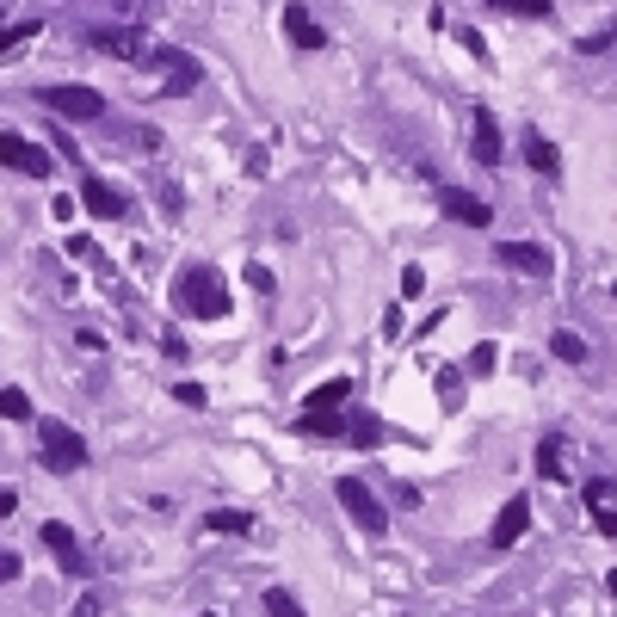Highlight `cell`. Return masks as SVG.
Segmentation results:
<instances>
[{
    "instance_id": "52a82bcc",
    "label": "cell",
    "mask_w": 617,
    "mask_h": 617,
    "mask_svg": "<svg viewBox=\"0 0 617 617\" xmlns=\"http://www.w3.org/2000/svg\"><path fill=\"white\" fill-rule=\"evenodd\" d=\"M525 531H531V494H513V500H506L500 513H494L488 543H494V550H513V543H519Z\"/></svg>"
},
{
    "instance_id": "30bf717a",
    "label": "cell",
    "mask_w": 617,
    "mask_h": 617,
    "mask_svg": "<svg viewBox=\"0 0 617 617\" xmlns=\"http://www.w3.org/2000/svg\"><path fill=\"white\" fill-rule=\"evenodd\" d=\"M278 19H284V38L297 44V50H309V56H315V50H328V31L315 25V13L303 7V0H284V13H278Z\"/></svg>"
},
{
    "instance_id": "2e32d148",
    "label": "cell",
    "mask_w": 617,
    "mask_h": 617,
    "mask_svg": "<svg viewBox=\"0 0 617 617\" xmlns=\"http://www.w3.org/2000/svg\"><path fill=\"white\" fill-rule=\"evenodd\" d=\"M587 513H593V525L605 531V537H617V506H611V482H587Z\"/></svg>"
},
{
    "instance_id": "7a4b0ae2",
    "label": "cell",
    "mask_w": 617,
    "mask_h": 617,
    "mask_svg": "<svg viewBox=\"0 0 617 617\" xmlns=\"http://www.w3.org/2000/svg\"><path fill=\"white\" fill-rule=\"evenodd\" d=\"M38 439H44V469L50 476H75L87 463V439L68 420H38Z\"/></svg>"
},
{
    "instance_id": "836d02e7",
    "label": "cell",
    "mask_w": 617,
    "mask_h": 617,
    "mask_svg": "<svg viewBox=\"0 0 617 617\" xmlns=\"http://www.w3.org/2000/svg\"><path fill=\"white\" fill-rule=\"evenodd\" d=\"M247 284H253V290H266V297H272V290H278V284H272V272H266V266H247Z\"/></svg>"
},
{
    "instance_id": "5b68a950",
    "label": "cell",
    "mask_w": 617,
    "mask_h": 617,
    "mask_svg": "<svg viewBox=\"0 0 617 617\" xmlns=\"http://www.w3.org/2000/svg\"><path fill=\"white\" fill-rule=\"evenodd\" d=\"M38 99L50 105L56 118H75V124H93V118H105V99H99L93 87H81V81H75V87H44Z\"/></svg>"
},
{
    "instance_id": "484cf974",
    "label": "cell",
    "mask_w": 617,
    "mask_h": 617,
    "mask_svg": "<svg viewBox=\"0 0 617 617\" xmlns=\"http://www.w3.org/2000/svg\"><path fill=\"white\" fill-rule=\"evenodd\" d=\"M303 432L309 439H340V414H303Z\"/></svg>"
},
{
    "instance_id": "f1b7e54d",
    "label": "cell",
    "mask_w": 617,
    "mask_h": 617,
    "mask_svg": "<svg viewBox=\"0 0 617 617\" xmlns=\"http://www.w3.org/2000/svg\"><path fill=\"white\" fill-rule=\"evenodd\" d=\"M402 297H408V303L426 297V272H420V266H402Z\"/></svg>"
},
{
    "instance_id": "d6a6232c",
    "label": "cell",
    "mask_w": 617,
    "mask_h": 617,
    "mask_svg": "<svg viewBox=\"0 0 617 617\" xmlns=\"http://www.w3.org/2000/svg\"><path fill=\"white\" fill-rule=\"evenodd\" d=\"M19 568H25V562H19L13 550H0V587H7V580H19Z\"/></svg>"
},
{
    "instance_id": "4fadbf2b",
    "label": "cell",
    "mask_w": 617,
    "mask_h": 617,
    "mask_svg": "<svg viewBox=\"0 0 617 617\" xmlns=\"http://www.w3.org/2000/svg\"><path fill=\"white\" fill-rule=\"evenodd\" d=\"M439 204H445V216H457V223H469V229H488V223H494V210H488L482 198L457 192V186H445V192H439Z\"/></svg>"
},
{
    "instance_id": "ffe728a7",
    "label": "cell",
    "mask_w": 617,
    "mask_h": 617,
    "mask_svg": "<svg viewBox=\"0 0 617 617\" xmlns=\"http://www.w3.org/2000/svg\"><path fill=\"white\" fill-rule=\"evenodd\" d=\"M266 617H309L290 587H266Z\"/></svg>"
},
{
    "instance_id": "7c38bea8",
    "label": "cell",
    "mask_w": 617,
    "mask_h": 617,
    "mask_svg": "<svg viewBox=\"0 0 617 617\" xmlns=\"http://www.w3.org/2000/svg\"><path fill=\"white\" fill-rule=\"evenodd\" d=\"M87 44L99 50V56H142V31H130V25H87Z\"/></svg>"
},
{
    "instance_id": "83f0119b",
    "label": "cell",
    "mask_w": 617,
    "mask_h": 617,
    "mask_svg": "<svg viewBox=\"0 0 617 617\" xmlns=\"http://www.w3.org/2000/svg\"><path fill=\"white\" fill-rule=\"evenodd\" d=\"M173 402H179V408H204L210 395H204V383H173Z\"/></svg>"
},
{
    "instance_id": "d6986e66",
    "label": "cell",
    "mask_w": 617,
    "mask_h": 617,
    "mask_svg": "<svg viewBox=\"0 0 617 617\" xmlns=\"http://www.w3.org/2000/svg\"><path fill=\"white\" fill-rule=\"evenodd\" d=\"M550 352L562 358V365H587V340H580L574 328H556V334H550Z\"/></svg>"
},
{
    "instance_id": "ba28073f",
    "label": "cell",
    "mask_w": 617,
    "mask_h": 617,
    "mask_svg": "<svg viewBox=\"0 0 617 617\" xmlns=\"http://www.w3.org/2000/svg\"><path fill=\"white\" fill-rule=\"evenodd\" d=\"M469 155H476L482 167H500V161H506V142H500V124H494L488 105L469 112Z\"/></svg>"
},
{
    "instance_id": "9c48e42d",
    "label": "cell",
    "mask_w": 617,
    "mask_h": 617,
    "mask_svg": "<svg viewBox=\"0 0 617 617\" xmlns=\"http://www.w3.org/2000/svg\"><path fill=\"white\" fill-rule=\"evenodd\" d=\"M38 537L50 543V556H56V568H62V574H87V568H93V556L81 550V537H75V531H68L62 519H50V525H44Z\"/></svg>"
},
{
    "instance_id": "8992f818",
    "label": "cell",
    "mask_w": 617,
    "mask_h": 617,
    "mask_svg": "<svg viewBox=\"0 0 617 617\" xmlns=\"http://www.w3.org/2000/svg\"><path fill=\"white\" fill-rule=\"evenodd\" d=\"M494 253H500V266L519 272V278H550L556 272V253L543 247V241H500Z\"/></svg>"
},
{
    "instance_id": "ac0fdd59",
    "label": "cell",
    "mask_w": 617,
    "mask_h": 617,
    "mask_svg": "<svg viewBox=\"0 0 617 617\" xmlns=\"http://www.w3.org/2000/svg\"><path fill=\"white\" fill-rule=\"evenodd\" d=\"M198 81H204V68H198L192 56H173V68H167V99H173V93H192Z\"/></svg>"
},
{
    "instance_id": "4dcf8cb0",
    "label": "cell",
    "mask_w": 617,
    "mask_h": 617,
    "mask_svg": "<svg viewBox=\"0 0 617 617\" xmlns=\"http://www.w3.org/2000/svg\"><path fill=\"white\" fill-rule=\"evenodd\" d=\"M439 395H445V408L463 402V371H439Z\"/></svg>"
},
{
    "instance_id": "603a6c76",
    "label": "cell",
    "mask_w": 617,
    "mask_h": 617,
    "mask_svg": "<svg viewBox=\"0 0 617 617\" xmlns=\"http://www.w3.org/2000/svg\"><path fill=\"white\" fill-rule=\"evenodd\" d=\"M346 432H352V439L371 451V445L383 439V420H377V414H352V420H346Z\"/></svg>"
},
{
    "instance_id": "e0dca14e",
    "label": "cell",
    "mask_w": 617,
    "mask_h": 617,
    "mask_svg": "<svg viewBox=\"0 0 617 617\" xmlns=\"http://www.w3.org/2000/svg\"><path fill=\"white\" fill-rule=\"evenodd\" d=\"M562 445H568L562 432H543V439H537V476H543V482H562V476H568Z\"/></svg>"
},
{
    "instance_id": "9a60e30c",
    "label": "cell",
    "mask_w": 617,
    "mask_h": 617,
    "mask_svg": "<svg viewBox=\"0 0 617 617\" xmlns=\"http://www.w3.org/2000/svg\"><path fill=\"white\" fill-rule=\"evenodd\" d=\"M525 161H531L543 179H556V173H562V149H556V142L543 136V130H525Z\"/></svg>"
},
{
    "instance_id": "5bb4252c",
    "label": "cell",
    "mask_w": 617,
    "mask_h": 617,
    "mask_svg": "<svg viewBox=\"0 0 617 617\" xmlns=\"http://www.w3.org/2000/svg\"><path fill=\"white\" fill-rule=\"evenodd\" d=\"M346 395H352V383H346V377H328V383H315V389L303 395V414H340Z\"/></svg>"
},
{
    "instance_id": "e575fe53",
    "label": "cell",
    "mask_w": 617,
    "mask_h": 617,
    "mask_svg": "<svg viewBox=\"0 0 617 617\" xmlns=\"http://www.w3.org/2000/svg\"><path fill=\"white\" fill-rule=\"evenodd\" d=\"M19 513V488H0V519H13Z\"/></svg>"
},
{
    "instance_id": "44dd1931",
    "label": "cell",
    "mask_w": 617,
    "mask_h": 617,
    "mask_svg": "<svg viewBox=\"0 0 617 617\" xmlns=\"http://www.w3.org/2000/svg\"><path fill=\"white\" fill-rule=\"evenodd\" d=\"M204 531H216V537H223V531H229V537H235V531H253V513H223V506H216V513L204 519Z\"/></svg>"
},
{
    "instance_id": "4316f807",
    "label": "cell",
    "mask_w": 617,
    "mask_h": 617,
    "mask_svg": "<svg viewBox=\"0 0 617 617\" xmlns=\"http://www.w3.org/2000/svg\"><path fill=\"white\" fill-rule=\"evenodd\" d=\"M62 247H68V260H87V266H99V241H93V235H68Z\"/></svg>"
},
{
    "instance_id": "d4e9b609",
    "label": "cell",
    "mask_w": 617,
    "mask_h": 617,
    "mask_svg": "<svg viewBox=\"0 0 617 617\" xmlns=\"http://www.w3.org/2000/svg\"><path fill=\"white\" fill-rule=\"evenodd\" d=\"M38 38V19H19V25H0V56L7 50H19V44H31Z\"/></svg>"
},
{
    "instance_id": "3957f363",
    "label": "cell",
    "mask_w": 617,
    "mask_h": 617,
    "mask_svg": "<svg viewBox=\"0 0 617 617\" xmlns=\"http://www.w3.org/2000/svg\"><path fill=\"white\" fill-rule=\"evenodd\" d=\"M334 500L346 506V519L358 525V531H365V537H383L389 531V513H383V500L365 488V482H358V476H340L334 482Z\"/></svg>"
},
{
    "instance_id": "8fae6325",
    "label": "cell",
    "mask_w": 617,
    "mask_h": 617,
    "mask_svg": "<svg viewBox=\"0 0 617 617\" xmlns=\"http://www.w3.org/2000/svg\"><path fill=\"white\" fill-rule=\"evenodd\" d=\"M81 204L99 216V223H124V216H130V198L118 186H105V179H93V173L81 179Z\"/></svg>"
},
{
    "instance_id": "f546056e",
    "label": "cell",
    "mask_w": 617,
    "mask_h": 617,
    "mask_svg": "<svg viewBox=\"0 0 617 617\" xmlns=\"http://www.w3.org/2000/svg\"><path fill=\"white\" fill-rule=\"evenodd\" d=\"M494 365H500V352H494V346H476V352H469V377H488Z\"/></svg>"
},
{
    "instance_id": "277c9868",
    "label": "cell",
    "mask_w": 617,
    "mask_h": 617,
    "mask_svg": "<svg viewBox=\"0 0 617 617\" xmlns=\"http://www.w3.org/2000/svg\"><path fill=\"white\" fill-rule=\"evenodd\" d=\"M0 167H7V173H25V179H50V173H56L50 149H38V142L19 136V130H0Z\"/></svg>"
},
{
    "instance_id": "cb8c5ba5",
    "label": "cell",
    "mask_w": 617,
    "mask_h": 617,
    "mask_svg": "<svg viewBox=\"0 0 617 617\" xmlns=\"http://www.w3.org/2000/svg\"><path fill=\"white\" fill-rule=\"evenodd\" d=\"M0 420H31V395L7 383V389H0Z\"/></svg>"
},
{
    "instance_id": "d590c367",
    "label": "cell",
    "mask_w": 617,
    "mask_h": 617,
    "mask_svg": "<svg viewBox=\"0 0 617 617\" xmlns=\"http://www.w3.org/2000/svg\"><path fill=\"white\" fill-rule=\"evenodd\" d=\"M605 593H617V568H611V574H605Z\"/></svg>"
},
{
    "instance_id": "6da1fadb",
    "label": "cell",
    "mask_w": 617,
    "mask_h": 617,
    "mask_svg": "<svg viewBox=\"0 0 617 617\" xmlns=\"http://www.w3.org/2000/svg\"><path fill=\"white\" fill-rule=\"evenodd\" d=\"M173 297H179V309H186L192 321H223L229 315V284H223L216 266H186L173 278Z\"/></svg>"
},
{
    "instance_id": "7402d4cb",
    "label": "cell",
    "mask_w": 617,
    "mask_h": 617,
    "mask_svg": "<svg viewBox=\"0 0 617 617\" xmlns=\"http://www.w3.org/2000/svg\"><path fill=\"white\" fill-rule=\"evenodd\" d=\"M488 7H500V13H525V19H550L556 0H488Z\"/></svg>"
},
{
    "instance_id": "1f68e13d",
    "label": "cell",
    "mask_w": 617,
    "mask_h": 617,
    "mask_svg": "<svg viewBox=\"0 0 617 617\" xmlns=\"http://www.w3.org/2000/svg\"><path fill=\"white\" fill-rule=\"evenodd\" d=\"M457 44H463L469 56H476V62H488V44H482V31H469V25H463V31H457Z\"/></svg>"
}]
</instances>
